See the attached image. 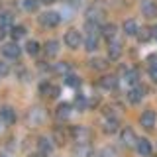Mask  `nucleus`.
I'll list each match as a JSON object with an SVG mask.
<instances>
[{
  "mask_svg": "<svg viewBox=\"0 0 157 157\" xmlns=\"http://www.w3.org/2000/svg\"><path fill=\"white\" fill-rule=\"evenodd\" d=\"M20 53H22V49H20L18 41H8L2 45V55L6 59H18Z\"/></svg>",
  "mask_w": 157,
  "mask_h": 157,
  "instance_id": "1",
  "label": "nucleus"
},
{
  "mask_svg": "<svg viewBox=\"0 0 157 157\" xmlns=\"http://www.w3.org/2000/svg\"><path fill=\"white\" fill-rule=\"evenodd\" d=\"M39 22L45 28H55V26H59V22H61V16H59L57 12H43L41 16H39Z\"/></svg>",
  "mask_w": 157,
  "mask_h": 157,
  "instance_id": "2",
  "label": "nucleus"
},
{
  "mask_svg": "<svg viewBox=\"0 0 157 157\" xmlns=\"http://www.w3.org/2000/svg\"><path fill=\"white\" fill-rule=\"evenodd\" d=\"M71 136H73L75 141H78V144H88V140H90V132H88L86 128H82V126H75L71 130Z\"/></svg>",
  "mask_w": 157,
  "mask_h": 157,
  "instance_id": "3",
  "label": "nucleus"
},
{
  "mask_svg": "<svg viewBox=\"0 0 157 157\" xmlns=\"http://www.w3.org/2000/svg\"><path fill=\"white\" fill-rule=\"evenodd\" d=\"M145 96V88L141 85H136L132 86L130 90H128V100L132 102V104H137V102H141V98Z\"/></svg>",
  "mask_w": 157,
  "mask_h": 157,
  "instance_id": "4",
  "label": "nucleus"
},
{
  "mask_svg": "<svg viewBox=\"0 0 157 157\" xmlns=\"http://www.w3.org/2000/svg\"><path fill=\"white\" fill-rule=\"evenodd\" d=\"M81 33L77 32V29H69V32L65 33V45L71 47V49H77L78 45H81Z\"/></svg>",
  "mask_w": 157,
  "mask_h": 157,
  "instance_id": "5",
  "label": "nucleus"
},
{
  "mask_svg": "<svg viewBox=\"0 0 157 157\" xmlns=\"http://www.w3.org/2000/svg\"><path fill=\"white\" fill-rule=\"evenodd\" d=\"M0 120H2L6 126L14 124V122H16V110H14L12 106H2L0 108Z\"/></svg>",
  "mask_w": 157,
  "mask_h": 157,
  "instance_id": "6",
  "label": "nucleus"
},
{
  "mask_svg": "<svg viewBox=\"0 0 157 157\" xmlns=\"http://www.w3.org/2000/svg\"><path fill=\"white\" fill-rule=\"evenodd\" d=\"M155 120H157L155 112H153V110H145L144 114H141V118H140V124L144 126L145 130H151V128L155 126Z\"/></svg>",
  "mask_w": 157,
  "mask_h": 157,
  "instance_id": "7",
  "label": "nucleus"
},
{
  "mask_svg": "<svg viewBox=\"0 0 157 157\" xmlns=\"http://www.w3.org/2000/svg\"><path fill=\"white\" fill-rule=\"evenodd\" d=\"M120 141L124 145H136V141H137V137L134 134V130L132 128H124V130L120 132Z\"/></svg>",
  "mask_w": 157,
  "mask_h": 157,
  "instance_id": "8",
  "label": "nucleus"
},
{
  "mask_svg": "<svg viewBox=\"0 0 157 157\" xmlns=\"http://www.w3.org/2000/svg\"><path fill=\"white\" fill-rule=\"evenodd\" d=\"M141 14H144L145 18H155L157 16V4L153 0H145V2L141 4Z\"/></svg>",
  "mask_w": 157,
  "mask_h": 157,
  "instance_id": "9",
  "label": "nucleus"
},
{
  "mask_svg": "<svg viewBox=\"0 0 157 157\" xmlns=\"http://www.w3.org/2000/svg\"><path fill=\"white\" fill-rule=\"evenodd\" d=\"M136 149H137V153L144 155V157L151 155V144L145 140V137H141V140H137V141H136Z\"/></svg>",
  "mask_w": 157,
  "mask_h": 157,
  "instance_id": "10",
  "label": "nucleus"
},
{
  "mask_svg": "<svg viewBox=\"0 0 157 157\" xmlns=\"http://www.w3.org/2000/svg\"><path fill=\"white\" fill-rule=\"evenodd\" d=\"M73 153H75V157H92V155H94V151H92V147L88 145V144H78Z\"/></svg>",
  "mask_w": 157,
  "mask_h": 157,
  "instance_id": "11",
  "label": "nucleus"
},
{
  "mask_svg": "<svg viewBox=\"0 0 157 157\" xmlns=\"http://www.w3.org/2000/svg\"><path fill=\"white\" fill-rule=\"evenodd\" d=\"M100 86L106 88V90H114V88L118 86V77H114V75L102 77V78H100Z\"/></svg>",
  "mask_w": 157,
  "mask_h": 157,
  "instance_id": "12",
  "label": "nucleus"
},
{
  "mask_svg": "<svg viewBox=\"0 0 157 157\" xmlns=\"http://www.w3.org/2000/svg\"><path fill=\"white\" fill-rule=\"evenodd\" d=\"M37 147H39V151H41L43 155H51L53 153V144H51L49 137H41V140L37 141Z\"/></svg>",
  "mask_w": 157,
  "mask_h": 157,
  "instance_id": "13",
  "label": "nucleus"
},
{
  "mask_svg": "<svg viewBox=\"0 0 157 157\" xmlns=\"http://www.w3.org/2000/svg\"><path fill=\"white\" fill-rule=\"evenodd\" d=\"M122 55V45L118 41H108V57L110 59H120Z\"/></svg>",
  "mask_w": 157,
  "mask_h": 157,
  "instance_id": "14",
  "label": "nucleus"
},
{
  "mask_svg": "<svg viewBox=\"0 0 157 157\" xmlns=\"http://www.w3.org/2000/svg\"><path fill=\"white\" fill-rule=\"evenodd\" d=\"M85 49L86 51H96L98 49V33H88L85 39Z\"/></svg>",
  "mask_w": 157,
  "mask_h": 157,
  "instance_id": "15",
  "label": "nucleus"
},
{
  "mask_svg": "<svg viewBox=\"0 0 157 157\" xmlns=\"http://www.w3.org/2000/svg\"><path fill=\"white\" fill-rule=\"evenodd\" d=\"M140 32V26H137L136 20H126L124 22V33L126 36H137Z\"/></svg>",
  "mask_w": 157,
  "mask_h": 157,
  "instance_id": "16",
  "label": "nucleus"
},
{
  "mask_svg": "<svg viewBox=\"0 0 157 157\" xmlns=\"http://www.w3.org/2000/svg\"><path fill=\"white\" fill-rule=\"evenodd\" d=\"M41 92L49 98H57L59 92H61V88L55 86V85H41Z\"/></svg>",
  "mask_w": 157,
  "mask_h": 157,
  "instance_id": "17",
  "label": "nucleus"
},
{
  "mask_svg": "<svg viewBox=\"0 0 157 157\" xmlns=\"http://www.w3.org/2000/svg\"><path fill=\"white\" fill-rule=\"evenodd\" d=\"M69 114H71V104H69V102H63V104H59V106H57L55 116L59 118V120H65Z\"/></svg>",
  "mask_w": 157,
  "mask_h": 157,
  "instance_id": "18",
  "label": "nucleus"
},
{
  "mask_svg": "<svg viewBox=\"0 0 157 157\" xmlns=\"http://www.w3.org/2000/svg\"><path fill=\"white\" fill-rule=\"evenodd\" d=\"M45 53H47V57H55L57 53H59V41L49 39V41L45 43Z\"/></svg>",
  "mask_w": 157,
  "mask_h": 157,
  "instance_id": "19",
  "label": "nucleus"
},
{
  "mask_svg": "<svg viewBox=\"0 0 157 157\" xmlns=\"http://www.w3.org/2000/svg\"><path fill=\"white\" fill-rule=\"evenodd\" d=\"M108 67V61L102 57H94L90 59V69H94V71H104V69Z\"/></svg>",
  "mask_w": 157,
  "mask_h": 157,
  "instance_id": "20",
  "label": "nucleus"
},
{
  "mask_svg": "<svg viewBox=\"0 0 157 157\" xmlns=\"http://www.w3.org/2000/svg\"><path fill=\"white\" fill-rule=\"evenodd\" d=\"M116 29H118V28L114 26V24H108V26L102 28V36H104L108 41H110V39H114V37H116Z\"/></svg>",
  "mask_w": 157,
  "mask_h": 157,
  "instance_id": "21",
  "label": "nucleus"
},
{
  "mask_svg": "<svg viewBox=\"0 0 157 157\" xmlns=\"http://www.w3.org/2000/svg\"><path fill=\"white\" fill-rule=\"evenodd\" d=\"M118 130V118H108L106 120V124H104V132L106 134H114V132Z\"/></svg>",
  "mask_w": 157,
  "mask_h": 157,
  "instance_id": "22",
  "label": "nucleus"
},
{
  "mask_svg": "<svg viewBox=\"0 0 157 157\" xmlns=\"http://www.w3.org/2000/svg\"><path fill=\"white\" fill-rule=\"evenodd\" d=\"M126 82L128 85H132V86H136L137 85V81H140V75H137V71H126Z\"/></svg>",
  "mask_w": 157,
  "mask_h": 157,
  "instance_id": "23",
  "label": "nucleus"
},
{
  "mask_svg": "<svg viewBox=\"0 0 157 157\" xmlns=\"http://www.w3.org/2000/svg\"><path fill=\"white\" fill-rule=\"evenodd\" d=\"M10 33H12L14 41H18L20 37H24V36H26V28H24V26H14V28H12V32H10Z\"/></svg>",
  "mask_w": 157,
  "mask_h": 157,
  "instance_id": "24",
  "label": "nucleus"
},
{
  "mask_svg": "<svg viewBox=\"0 0 157 157\" xmlns=\"http://www.w3.org/2000/svg\"><path fill=\"white\" fill-rule=\"evenodd\" d=\"M26 51L29 53V55H37V53H39V43L33 41V39H32V41H28L26 43Z\"/></svg>",
  "mask_w": 157,
  "mask_h": 157,
  "instance_id": "25",
  "label": "nucleus"
},
{
  "mask_svg": "<svg viewBox=\"0 0 157 157\" xmlns=\"http://www.w3.org/2000/svg\"><path fill=\"white\" fill-rule=\"evenodd\" d=\"M65 85H69V86H78V85H81V81H78L77 75H67L65 77Z\"/></svg>",
  "mask_w": 157,
  "mask_h": 157,
  "instance_id": "26",
  "label": "nucleus"
},
{
  "mask_svg": "<svg viewBox=\"0 0 157 157\" xmlns=\"http://www.w3.org/2000/svg\"><path fill=\"white\" fill-rule=\"evenodd\" d=\"M151 36H153V33L149 32V29H140V32H137V39H140V41H147V39H149Z\"/></svg>",
  "mask_w": 157,
  "mask_h": 157,
  "instance_id": "27",
  "label": "nucleus"
},
{
  "mask_svg": "<svg viewBox=\"0 0 157 157\" xmlns=\"http://www.w3.org/2000/svg\"><path fill=\"white\" fill-rule=\"evenodd\" d=\"M37 0H24V8L28 10V12H33V10H37Z\"/></svg>",
  "mask_w": 157,
  "mask_h": 157,
  "instance_id": "28",
  "label": "nucleus"
},
{
  "mask_svg": "<svg viewBox=\"0 0 157 157\" xmlns=\"http://www.w3.org/2000/svg\"><path fill=\"white\" fill-rule=\"evenodd\" d=\"M10 22H12V14H8V12L0 14V26H10Z\"/></svg>",
  "mask_w": 157,
  "mask_h": 157,
  "instance_id": "29",
  "label": "nucleus"
},
{
  "mask_svg": "<svg viewBox=\"0 0 157 157\" xmlns=\"http://www.w3.org/2000/svg\"><path fill=\"white\" fill-rule=\"evenodd\" d=\"M28 118H29V122H32V124H37V122L41 120V118H39V108H33V110L29 112Z\"/></svg>",
  "mask_w": 157,
  "mask_h": 157,
  "instance_id": "30",
  "label": "nucleus"
},
{
  "mask_svg": "<svg viewBox=\"0 0 157 157\" xmlns=\"http://www.w3.org/2000/svg\"><path fill=\"white\" fill-rule=\"evenodd\" d=\"M10 75V65L6 61H0V77H8Z\"/></svg>",
  "mask_w": 157,
  "mask_h": 157,
  "instance_id": "31",
  "label": "nucleus"
},
{
  "mask_svg": "<svg viewBox=\"0 0 157 157\" xmlns=\"http://www.w3.org/2000/svg\"><path fill=\"white\" fill-rule=\"evenodd\" d=\"M55 71L57 73H69V63H57V65H55Z\"/></svg>",
  "mask_w": 157,
  "mask_h": 157,
  "instance_id": "32",
  "label": "nucleus"
},
{
  "mask_svg": "<svg viewBox=\"0 0 157 157\" xmlns=\"http://www.w3.org/2000/svg\"><path fill=\"white\" fill-rule=\"evenodd\" d=\"M149 77H151V81L157 82V65H149Z\"/></svg>",
  "mask_w": 157,
  "mask_h": 157,
  "instance_id": "33",
  "label": "nucleus"
},
{
  "mask_svg": "<svg viewBox=\"0 0 157 157\" xmlns=\"http://www.w3.org/2000/svg\"><path fill=\"white\" fill-rule=\"evenodd\" d=\"M100 155H102V157H116V151H114V149H104Z\"/></svg>",
  "mask_w": 157,
  "mask_h": 157,
  "instance_id": "34",
  "label": "nucleus"
},
{
  "mask_svg": "<svg viewBox=\"0 0 157 157\" xmlns=\"http://www.w3.org/2000/svg\"><path fill=\"white\" fill-rule=\"evenodd\" d=\"M6 37V26H0V39Z\"/></svg>",
  "mask_w": 157,
  "mask_h": 157,
  "instance_id": "35",
  "label": "nucleus"
},
{
  "mask_svg": "<svg viewBox=\"0 0 157 157\" xmlns=\"http://www.w3.org/2000/svg\"><path fill=\"white\" fill-rule=\"evenodd\" d=\"M85 104H86V102H85V98H77V106L85 108Z\"/></svg>",
  "mask_w": 157,
  "mask_h": 157,
  "instance_id": "36",
  "label": "nucleus"
},
{
  "mask_svg": "<svg viewBox=\"0 0 157 157\" xmlns=\"http://www.w3.org/2000/svg\"><path fill=\"white\" fill-rule=\"evenodd\" d=\"M41 2H45V4H53V2H57V0H41Z\"/></svg>",
  "mask_w": 157,
  "mask_h": 157,
  "instance_id": "37",
  "label": "nucleus"
},
{
  "mask_svg": "<svg viewBox=\"0 0 157 157\" xmlns=\"http://www.w3.org/2000/svg\"><path fill=\"white\" fill-rule=\"evenodd\" d=\"M153 37H157V28H155V29H153Z\"/></svg>",
  "mask_w": 157,
  "mask_h": 157,
  "instance_id": "38",
  "label": "nucleus"
},
{
  "mask_svg": "<svg viewBox=\"0 0 157 157\" xmlns=\"http://www.w3.org/2000/svg\"><path fill=\"white\" fill-rule=\"evenodd\" d=\"M32 157H41V155H32Z\"/></svg>",
  "mask_w": 157,
  "mask_h": 157,
  "instance_id": "39",
  "label": "nucleus"
},
{
  "mask_svg": "<svg viewBox=\"0 0 157 157\" xmlns=\"http://www.w3.org/2000/svg\"><path fill=\"white\" fill-rule=\"evenodd\" d=\"M0 157H8V155H0Z\"/></svg>",
  "mask_w": 157,
  "mask_h": 157,
  "instance_id": "40",
  "label": "nucleus"
},
{
  "mask_svg": "<svg viewBox=\"0 0 157 157\" xmlns=\"http://www.w3.org/2000/svg\"><path fill=\"white\" fill-rule=\"evenodd\" d=\"M0 122H2V120H0ZM0 130H2V126H0Z\"/></svg>",
  "mask_w": 157,
  "mask_h": 157,
  "instance_id": "41",
  "label": "nucleus"
}]
</instances>
